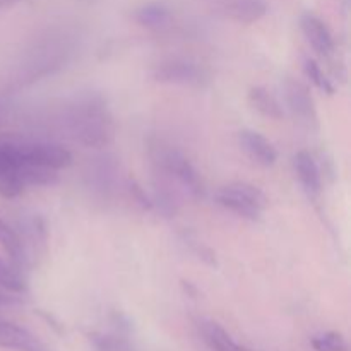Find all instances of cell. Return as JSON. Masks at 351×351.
<instances>
[{
  "label": "cell",
  "mask_w": 351,
  "mask_h": 351,
  "mask_svg": "<svg viewBox=\"0 0 351 351\" xmlns=\"http://www.w3.org/2000/svg\"><path fill=\"white\" fill-rule=\"evenodd\" d=\"M62 125L75 143L86 147L110 146L115 139V122L106 101L99 95H82L62 112Z\"/></svg>",
  "instance_id": "obj_1"
},
{
  "label": "cell",
  "mask_w": 351,
  "mask_h": 351,
  "mask_svg": "<svg viewBox=\"0 0 351 351\" xmlns=\"http://www.w3.org/2000/svg\"><path fill=\"white\" fill-rule=\"evenodd\" d=\"M74 51V36L65 31H51L41 40L34 41L29 48L27 62L24 65V79L29 84L51 75L64 67Z\"/></svg>",
  "instance_id": "obj_2"
},
{
  "label": "cell",
  "mask_w": 351,
  "mask_h": 351,
  "mask_svg": "<svg viewBox=\"0 0 351 351\" xmlns=\"http://www.w3.org/2000/svg\"><path fill=\"white\" fill-rule=\"evenodd\" d=\"M216 202L226 211L256 221L267 208V197L259 187L247 182H232L216 192Z\"/></svg>",
  "instance_id": "obj_3"
},
{
  "label": "cell",
  "mask_w": 351,
  "mask_h": 351,
  "mask_svg": "<svg viewBox=\"0 0 351 351\" xmlns=\"http://www.w3.org/2000/svg\"><path fill=\"white\" fill-rule=\"evenodd\" d=\"M23 156L16 136H0V197L16 199L26 189L21 175Z\"/></svg>",
  "instance_id": "obj_4"
},
{
  "label": "cell",
  "mask_w": 351,
  "mask_h": 351,
  "mask_svg": "<svg viewBox=\"0 0 351 351\" xmlns=\"http://www.w3.org/2000/svg\"><path fill=\"white\" fill-rule=\"evenodd\" d=\"M17 147L26 163L38 165V167L51 168V170H64L74 161L71 151L67 147L47 141H31L16 136Z\"/></svg>",
  "instance_id": "obj_5"
},
{
  "label": "cell",
  "mask_w": 351,
  "mask_h": 351,
  "mask_svg": "<svg viewBox=\"0 0 351 351\" xmlns=\"http://www.w3.org/2000/svg\"><path fill=\"white\" fill-rule=\"evenodd\" d=\"M153 79L161 84L197 88L208 81V72L197 62L187 60V58H168L154 67Z\"/></svg>",
  "instance_id": "obj_6"
},
{
  "label": "cell",
  "mask_w": 351,
  "mask_h": 351,
  "mask_svg": "<svg viewBox=\"0 0 351 351\" xmlns=\"http://www.w3.org/2000/svg\"><path fill=\"white\" fill-rule=\"evenodd\" d=\"M158 165L161 170L167 171L168 175L180 182L192 195L199 197L202 194V178L199 171L195 170L194 165L191 163L187 156L182 151L175 149V147H158Z\"/></svg>",
  "instance_id": "obj_7"
},
{
  "label": "cell",
  "mask_w": 351,
  "mask_h": 351,
  "mask_svg": "<svg viewBox=\"0 0 351 351\" xmlns=\"http://www.w3.org/2000/svg\"><path fill=\"white\" fill-rule=\"evenodd\" d=\"M239 143L243 153L259 167L269 168L278 161V151L274 144L257 130H242L239 134Z\"/></svg>",
  "instance_id": "obj_8"
},
{
  "label": "cell",
  "mask_w": 351,
  "mask_h": 351,
  "mask_svg": "<svg viewBox=\"0 0 351 351\" xmlns=\"http://www.w3.org/2000/svg\"><path fill=\"white\" fill-rule=\"evenodd\" d=\"M283 89L290 112L293 113L298 120H302V122H315L317 113H315L314 99H312V95L307 89V86L302 84L297 79L288 77L287 81H285Z\"/></svg>",
  "instance_id": "obj_9"
},
{
  "label": "cell",
  "mask_w": 351,
  "mask_h": 351,
  "mask_svg": "<svg viewBox=\"0 0 351 351\" xmlns=\"http://www.w3.org/2000/svg\"><path fill=\"white\" fill-rule=\"evenodd\" d=\"M300 27L304 36L307 38L308 45L322 57H328L335 51V38L329 31L328 24L312 12L302 14Z\"/></svg>",
  "instance_id": "obj_10"
},
{
  "label": "cell",
  "mask_w": 351,
  "mask_h": 351,
  "mask_svg": "<svg viewBox=\"0 0 351 351\" xmlns=\"http://www.w3.org/2000/svg\"><path fill=\"white\" fill-rule=\"evenodd\" d=\"M293 167L305 194L308 197H317L321 194L322 178L314 156L308 151H298L293 158Z\"/></svg>",
  "instance_id": "obj_11"
},
{
  "label": "cell",
  "mask_w": 351,
  "mask_h": 351,
  "mask_svg": "<svg viewBox=\"0 0 351 351\" xmlns=\"http://www.w3.org/2000/svg\"><path fill=\"white\" fill-rule=\"evenodd\" d=\"M197 329L201 338L213 351H249L245 346L237 343L221 324L211 319H199Z\"/></svg>",
  "instance_id": "obj_12"
},
{
  "label": "cell",
  "mask_w": 351,
  "mask_h": 351,
  "mask_svg": "<svg viewBox=\"0 0 351 351\" xmlns=\"http://www.w3.org/2000/svg\"><path fill=\"white\" fill-rule=\"evenodd\" d=\"M132 17L139 26L151 31H163L173 23V12L163 2L143 3V5L134 10Z\"/></svg>",
  "instance_id": "obj_13"
},
{
  "label": "cell",
  "mask_w": 351,
  "mask_h": 351,
  "mask_svg": "<svg viewBox=\"0 0 351 351\" xmlns=\"http://www.w3.org/2000/svg\"><path fill=\"white\" fill-rule=\"evenodd\" d=\"M41 345L27 329L14 324V322L0 321V348L31 351Z\"/></svg>",
  "instance_id": "obj_14"
},
{
  "label": "cell",
  "mask_w": 351,
  "mask_h": 351,
  "mask_svg": "<svg viewBox=\"0 0 351 351\" xmlns=\"http://www.w3.org/2000/svg\"><path fill=\"white\" fill-rule=\"evenodd\" d=\"M249 103L256 112L271 120H281L285 117V108L280 99L264 86H252L249 89Z\"/></svg>",
  "instance_id": "obj_15"
},
{
  "label": "cell",
  "mask_w": 351,
  "mask_h": 351,
  "mask_svg": "<svg viewBox=\"0 0 351 351\" xmlns=\"http://www.w3.org/2000/svg\"><path fill=\"white\" fill-rule=\"evenodd\" d=\"M267 9L266 0H233L226 7V14L240 24H254L266 16Z\"/></svg>",
  "instance_id": "obj_16"
},
{
  "label": "cell",
  "mask_w": 351,
  "mask_h": 351,
  "mask_svg": "<svg viewBox=\"0 0 351 351\" xmlns=\"http://www.w3.org/2000/svg\"><path fill=\"white\" fill-rule=\"evenodd\" d=\"M0 245L5 250L7 256L10 257L12 264L21 266L23 263H26V254H24V245L21 235L9 225V223L3 221L0 218Z\"/></svg>",
  "instance_id": "obj_17"
},
{
  "label": "cell",
  "mask_w": 351,
  "mask_h": 351,
  "mask_svg": "<svg viewBox=\"0 0 351 351\" xmlns=\"http://www.w3.org/2000/svg\"><path fill=\"white\" fill-rule=\"evenodd\" d=\"M89 343H91L95 351H137L136 346L120 331L91 332L89 335Z\"/></svg>",
  "instance_id": "obj_18"
},
{
  "label": "cell",
  "mask_w": 351,
  "mask_h": 351,
  "mask_svg": "<svg viewBox=\"0 0 351 351\" xmlns=\"http://www.w3.org/2000/svg\"><path fill=\"white\" fill-rule=\"evenodd\" d=\"M304 71H305V75H307L308 81H311L312 84L319 89V91L324 93V95H329V96L335 95V86H332L331 79L324 74L322 67L314 60V58H307V60H305Z\"/></svg>",
  "instance_id": "obj_19"
},
{
  "label": "cell",
  "mask_w": 351,
  "mask_h": 351,
  "mask_svg": "<svg viewBox=\"0 0 351 351\" xmlns=\"http://www.w3.org/2000/svg\"><path fill=\"white\" fill-rule=\"evenodd\" d=\"M311 345L315 351H350L345 336L336 331H328L314 336Z\"/></svg>",
  "instance_id": "obj_20"
},
{
  "label": "cell",
  "mask_w": 351,
  "mask_h": 351,
  "mask_svg": "<svg viewBox=\"0 0 351 351\" xmlns=\"http://www.w3.org/2000/svg\"><path fill=\"white\" fill-rule=\"evenodd\" d=\"M0 288L12 293H21L26 290V281L21 276L19 271L7 264L2 257H0Z\"/></svg>",
  "instance_id": "obj_21"
},
{
  "label": "cell",
  "mask_w": 351,
  "mask_h": 351,
  "mask_svg": "<svg viewBox=\"0 0 351 351\" xmlns=\"http://www.w3.org/2000/svg\"><path fill=\"white\" fill-rule=\"evenodd\" d=\"M127 184H129V192L132 194V197L136 199L137 204H139L141 208H144V209L153 208V201L147 197V194L143 191V187L137 184V180H134V178H129V182H127Z\"/></svg>",
  "instance_id": "obj_22"
},
{
  "label": "cell",
  "mask_w": 351,
  "mask_h": 351,
  "mask_svg": "<svg viewBox=\"0 0 351 351\" xmlns=\"http://www.w3.org/2000/svg\"><path fill=\"white\" fill-rule=\"evenodd\" d=\"M21 298L17 297V293L12 291H7L3 288H0V307H12V305H19Z\"/></svg>",
  "instance_id": "obj_23"
},
{
  "label": "cell",
  "mask_w": 351,
  "mask_h": 351,
  "mask_svg": "<svg viewBox=\"0 0 351 351\" xmlns=\"http://www.w3.org/2000/svg\"><path fill=\"white\" fill-rule=\"evenodd\" d=\"M26 2V0H0V10L10 9V7H16L17 3Z\"/></svg>",
  "instance_id": "obj_24"
},
{
  "label": "cell",
  "mask_w": 351,
  "mask_h": 351,
  "mask_svg": "<svg viewBox=\"0 0 351 351\" xmlns=\"http://www.w3.org/2000/svg\"><path fill=\"white\" fill-rule=\"evenodd\" d=\"M31 351H48V350H45V346H43V345H38L36 348H34V350H31Z\"/></svg>",
  "instance_id": "obj_25"
},
{
  "label": "cell",
  "mask_w": 351,
  "mask_h": 351,
  "mask_svg": "<svg viewBox=\"0 0 351 351\" xmlns=\"http://www.w3.org/2000/svg\"><path fill=\"white\" fill-rule=\"evenodd\" d=\"M79 2H82V3H93V2H95V0H79Z\"/></svg>",
  "instance_id": "obj_26"
}]
</instances>
